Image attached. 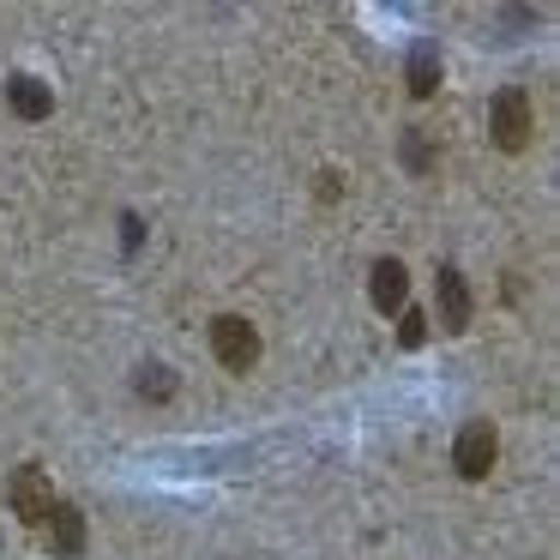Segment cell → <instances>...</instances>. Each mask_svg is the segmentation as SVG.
<instances>
[{"mask_svg":"<svg viewBox=\"0 0 560 560\" xmlns=\"http://www.w3.org/2000/svg\"><path fill=\"white\" fill-rule=\"evenodd\" d=\"M434 295H440V331H470V319H476V295H470V283H464V271L452 266V259H440L434 266Z\"/></svg>","mask_w":560,"mask_h":560,"instance_id":"5b68a950","label":"cell"},{"mask_svg":"<svg viewBox=\"0 0 560 560\" xmlns=\"http://www.w3.org/2000/svg\"><path fill=\"white\" fill-rule=\"evenodd\" d=\"M404 326H398V343H404V350H422V343H428V319H434V314H422V307H404Z\"/></svg>","mask_w":560,"mask_h":560,"instance_id":"7c38bea8","label":"cell"},{"mask_svg":"<svg viewBox=\"0 0 560 560\" xmlns=\"http://www.w3.org/2000/svg\"><path fill=\"white\" fill-rule=\"evenodd\" d=\"M175 392H182V374H175L170 362H139V368H133V398H145V404H170Z\"/></svg>","mask_w":560,"mask_h":560,"instance_id":"30bf717a","label":"cell"},{"mask_svg":"<svg viewBox=\"0 0 560 560\" xmlns=\"http://www.w3.org/2000/svg\"><path fill=\"white\" fill-rule=\"evenodd\" d=\"M55 482H49V464H37V458H25L13 476H7V506L19 512V524L25 530H43L49 524V512H55Z\"/></svg>","mask_w":560,"mask_h":560,"instance_id":"7a4b0ae2","label":"cell"},{"mask_svg":"<svg viewBox=\"0 0 560 560\" xmlns=\"http://www.w3.org/2000/svg\"><path fill=\"white\" fill-rule=\"evenodd\" d=\"M319 199H343V170H319Z\"/></svg>","mask_w":560,"mask_h":560,"instance_id":"5bb4252c","label":"cell"},{"mask_svg":"<svg viewBox=\"0 0 560 560\" xmlns=\"http://www.w3.org/2000/svg\"><path fill=\"white\" fill-rule=\"evenodd\" d=\"M368 302L380 307V314H404V302H410V266L404 259H374V271H368Z\"/></svg>","mask_w":560,"mask_h":560,"instance_id":"8992f818","label":"cell"},{"mask_svg":"<svg viewBox=\"0 0 560 560\" xmlns=\"http://www.w3.org/2000/svg\"><path fill=\"white\" fill-rule=\"evenodd\" d=\"M494 458H500V434H494V422L470 416V422L458 428V440H452V470H458L464 482H482V476L494 470Z\"/></svg>","mask_w":560,"mask_h":560,"instance_id":"277c9868","label":"cell"},{"mask_svg":"<svg viewBox=\"0 0 560 560\" xmlns=\"http://www.w3.org/2000/svg\"><path fill=\"white\" fill-rule=\"evenodd\" d=\"M404 91H410L416 103H428L440 91V49L434 37H416L410 55H404Z\"/></svg>","mask_w":560,"mask_h":560,"instance_id":"9c48e42d","label":"cell"},{"mask_svg":"<svg viewBox=\"0 0 560 560\" xmlns=\"http://www.w3.org/2000/svg\"><path fill=\"white\" fill-rule=\"evenodd\" d=\"M211 355H218V368H230V374H254L259 355H266L259 326L247 314H218L211 319Z\"/></svg>","mask_w":560,"mask_h":560,"instance_id":"3957f363","label":"cell"},{"mask_svg":"<svg viewBox=\"0 0 560 560\" xmlns=\"http://www.w3.org/2000/svg\"><path fill=\"white\" fill-rule=\"evenodd\" d=\"M488 139H494V151H506V158L530 151L536 103H530V91H524V85H500L494 97H488Z\"/></svg>","mask_w":560,"mask_h":560,"instance_id":"6da1fadb","label":"cell"},{"mask_svg":"<svg viewBox=\"0 0 560 560\" xmlns=\"http://www.w3.org/2000/svg\"><path fill=\"white\" fill-rule=\"evenodd\" d=\"M43 530H49V555L55 560H85V512L73 506V500H55V512H49V524H43Z\"/></svg>","mask_w":560,"mask_h":560,"instance_id":"52a82bcc","label":"cell"},{"mask_svg":"<svg viewBox=\"0 0 560 560\" xmlns=\"http://www.w3.org/2000/svg\"><path fill=\"white\" fill-rule=\"evenodd\" d=\"M7 109H13V121L37 127V121H49V115H55V91L43 85L37 73H13V79H7Z\"/></svg>","mask_w":560,"mask_h":560,"instance_id":"ba28073f","label":"cell"},{"mask_svg":"<svg viewBox=\"0 0 560 560\" xmlns=\"http://www.w3.org/2000/svg\"><path fill=\"white\" fill-rule=\"evenodd\" d=\"M398 163H404V175H434V145H428L422 127H404L398 133Z\"/></svg>","mask_w":560,"mask_h":560,"instance_id":"8fae6325","label":"cell"},{"mask_svg":"<svg viewBox=\"0 0 560 560\" xmlns=\"http://www.w3.org/2000/svg\"><path fill=\"white\" fill-rule=\"evenodd\" d=\"M139 242H145V218H139V211H121V259H133Z\"/></svg>","mask_w":560,"mask_h":560,"instance_id":"4fadbf2b","label":"cell"}]
</instances>
